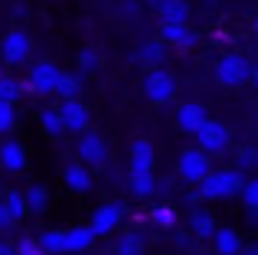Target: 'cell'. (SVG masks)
<instances>
[{
  "mask_svg": "<svg viewBox=\"0 0 258 255\" xmlns=\"http://www.w3.org/2000/svg\"><path fill=\"white\" fill-rule=\"evenodd\" d=\"M242 186H245V173L239 167L213 170L200 183V197L203 200H235V197H242Z\"/></svg>",
  "mask_w": 258,
  "mask_h": 255,
  "instance_id": "1",
  "label": "cell"
},
{
  "mask_svg": "<svg viewBox=\"0 0 258 255\" xmlns=\"http://www.w3.org/2000/svg\"><path fill=\"white\" fill-rule=\"evenodd\" d=\"M209 173H213V157H209L203 147H189V151H183L180 160H176V177H180L183 183L200 186Z\"/></svg>",
  "mask_w": 258,
  "mask_h": 255,
  "instance_id": "2",
  "label": "cell"
},
{
  "mask_svg": "<svg viewBox=\"0 0 258 255\" xmlns=\"http://www.w3.org/2000/svg\"><path fill=\"white\" fill-rule=\"evenodd\" d=\"M59 76H62V69H59L56 62H49V59H43V62H36V66L30 69V76H26L23 89H30L33 95H39V98H46V95H56Z\"/></svg>",
  "mask_w": 258,
  "mask_h": 255,
  "instance_id": "3",
  "label": "cell"
},
{
  "mask_svg": "<svg viewBox=\"0 0 258 255\" xmlns=\"http://www.w3.org/2000/svg\"><path fill=\"white\" fill-rule=\"evenodd\" d=\"M141 89H144L147 102H154V105H167V102H170V98L176 95V82H173V76H170L167 69H160V66H154V69L144 76Z\"/></svg>",
  "mask_w": 258,
  "mask_h": 255,
  "instance_id": "4",
  "label": "cell"
},
{
  "mask_svg": "<svg viewBox=\"0 0 258 255\" xmlns=\"http://www.w3.org/2000/svg\"><path fill=\"white\" fill-rule=\"evenodd\" d=\"M252 66L245 56H239V52H226V56L216 62V82L222 85H242L252 79Z\"/></svg>",
  "mask_w": 258,
  "mask_h": 255,
  "instance_id": "5",
  "label": "cell"
},
{
  "mask_svg": "<svg viewBox=\"0 0 258 255\" xmlns=\"http://www.w3.org/2000/svg\"><path fill=\"white\" fill-rule=\"evenodd\" d=\"M196 144H200L209 157H219V154H226V147H229V128L222 121H213V118H209V121L196 131Z\"/></svg>",
  "mask_w": 258,
  "mask_h": 255,
  "instance_id": "6",
  "label": "cell"
},
{
  "mask_svg": "<svg viewBox=\"0 0 258 255\" xmlns=\"http://www.w3.org/2000/svg\"><path fill=\"white\" fill-rule=\"evenodd\" d=\"M76 154H79L82 164L98 167V164L108 160V141L101 138V134H95V131H82L79 134V144H76Z\"/></svg>",
  "mask_w": 258,
  "mask_h": 255,
  "instance_id": "7",
  "label": "cell"
},
{
  "mask_svg": "<svg viewBox=\"0 0 258 255\" xmlns=\"http://www.w3.org/2000/svg\"><path fill=\"white\" fill-rule=\"evenodd\" d=\"M30 49H33V39H30V33H23V30L7 33L4 43H0V56H4L7 66L26 62V59H30Z\"/></svg>",
  "mask_w": 258,
  "mask_h": 255,
  "instance_id": "8",
  "label": "cell"
},
{
  "mask_svg": "<svg viewBox=\"0 0 258 255\" xmlns=\"http://www.w3.org/2000/svg\"><path fill=\"white\" fill-rule=\"evenodd\" d=\"M26 164H30L26 147L17 138H4V144H0V170L4 173H23Z\"/></svg>",
  "mask_w": 258,
  "mask_h": 255,
  "instance_id": "9",
  "label": "cell"
},
{
  "mask_svg": "<svg viewBox=\"0 0 258 255\" xmlns=\"http://www.w3.org/2000/svg\"><path fill=\"white\" fill-rule=\"evenodd\" d=\"M121 219H124V206L121 203H105V206H98V210L92 213V232L95 236H108V232H114L121 226Z\"/></svg>",
  "mask_w": 258,
  "mask_h": 255,
  "instance_id": "10",
  "label": "cell"
},
{
  "mask_svg": "<svg viewBox=\"0 0 258 255\" xmlns=\"http://www.w3.org/2000/svg\"><path fill=\"white\" fill-rule=\"evenodd\" d=\"M59 111H62L66 131H72V134H82V131H88V124H92V111H88V105H82L79 98H66V102L59 105Z\"/></svg>",
  "mask_w": 258,
  "mask_h": 255,
  "instance_id": "11",
  "label": "cell"
},
{
  "mask_svg": "<svg viewBox=\"0 0 258 255\" xmlns=\"http://www.w3.org/2000/svg\"><path fill=\"white\" fill-rule=\"evenodd\" d=\"M206 121H209V111H206V105H200V102H186V105L176 108V128H180L183 134H196Z\"/></svg>",
  "mask_w": 258,
  "mask_h": 255,
  "instance_id": "12",
  "label": "cell"
},
{
  "mask_svg": "<svg viewBox=\"0 0 258 255\" xmlns=\"http://www.w3.org/2000/svg\"><path fill=\"white\" fill-rule=\"evenodd\" d=\"M62 183L69 186L72 193H88L92 190V170L82 160H72V164L62 167Z\"/></svg>",
  "mask_w": 258,
  "mask_h": 255,
  "instance_id": "13",
  "label": "cell"
},
{
  "mask_svg": "<svg viewBox=\"0 0 258 255\" xmlns=\"http://www.w3.org/2000/svg\"><path fill=\"white\" fill-rule=\"evenodd\" d=\"M160 39L167 46H173V49H189V46H196L200 36L186 23H160Z\"/></svg>",
  "mask_w": 258,
  "mask_h": 255,
  "instance_id": "14",
  "label": "cell"
},
{
  "mask_svg": "<svg viewBox=\"0 0 258 255\" xmlns=\"http://www.w3.org/2000/svg\"><path fill=\"white\" fill-rule=\"evenodd\" d=\"M95 242V232L92 226H69L66 229V255H79V252H88Z\"/></svg>",
  "mask_w": 258,
  "mask_h": 255,
  "instance_id": "15",
  "label": "cell"
},
{
  "mask_svg": "<svg viewBox=\"0 0 258 255\" xmlns=\"http://www.w3.org/2000/svg\"><path fill=\"white\" fill-rule=\"evenodd\" d=\"M242 236H239V229H229V226H222V229H216V236H213V249L216 255H242Z\"/></svg>",
  "mask_w": 258,
  "mask_h": 255,
  "instance_id": "16",
  "label": "cell"
},
{
  "mask_svg": "<svg viewBox=\"0 0 258 255\" xmlns=\"http://www.w3.org/2000/svg\"><path fill=\"white\" fill-rule=\"evenodd\" d=\"M127 183H131V193L138 200H151L157 193V180H154V170H131L127 173Z\"/></svg>",
  "mask_w": 258,
  "mask_h": 255,
  "instance_id": "17",
  "label": "cell"
},
{
  "mask_svg": "<svg viewBox=\"0 0 258 255\" xmlns=\"http://www.w3.org/2000/svg\"><path fill=\"white\" fill-rule=\"evenodd\" d=\"M157 13H160V23H186L189 4L186 0H160Z\"/></svg>",
  "mask_w": 258,
  "mask_h": 255,
  "instance_id": "18",
  "label": "cell"
},
{
  "mask_svg": "<svg viewBox=\"0 0 258 255\" xmlns=\"http://www.w3.org/2000/svg\"><path fill=\"white\" fill-rule=\"evenodd\" d=\"M131 170H154V144L138 138L131 144Z\"/></svg>",
  "mask_w": 258,
  "mask_h": 255,
  "instance_id": "19",
  "label": "cell"
},
{
  "mask_svg": "<svg viewBox=\"0 0 258 255\" xmlns=\"http://www.w3.org/2000/svg\"><path fill=\"white\" fill-rule=\"evenodd\" d=\"M186 223H189V229H193L200 239H213L216 229H219V226H216V219H213V213H206V210H193Z\"/></svg>",
  "mask_w": 258,
  "mask_h": 255,
  "instance_id": "20",
  "label": "cell"
},
{
  "mask_svg": "<svg viewBox=\"0 0 258 255\" xmlns=\"http://www.w3.org/2000/svg\"><path fill=\"white\" fill-rule=\"evenodd\" d=\"M164 56H167V43L164 39H151V43H144L138 49V62H144V66H160Z\"/></svg>",
  "mask_w": 258,
  "mask_h": 255,
  "instance_id": "21",
  "label": "cell"
},
{
  "mask_svg": "<svg viewBox=\"0 0 258 255\" xmlns=\"http://www.w3.org/2000/svg\"><path fill=\"white\" fill-rule=\"evenodd\" d=\"M39 128H43L49 138H59V134H66L62 111H59V108H43V111H39Z\"/></svg>",
  "mask_w": 258,
  "mask_h": 255,
  "instance_id": "22",
  "label": "cell"
},
{
  "mask_svg": "<svg viewBox=\"0 0 258 255\" xmlns=\"http://www.w3.org/2000/svg\"><path fill=\"white\" fill-rule=\"evenodd\" d=\"M26 206H30V216L46 213V206H49V190H46L43 183H33L30 190H26Z\"/></svg>",
  "mask_w": 258,
  "mask_h": 255,
  "instance_id": "23",
  "label": "cell"
},
{
  "mask_svg": "<svg viewBox=\"0 0 258 255\" xmlns=\"http://www.w3.org/2000/svg\"><path fill=\"white\" fill-rule=\"evenodd\" d=\"M79 92H82V76L62 72V76H59V85H56V95L66 102V98H79Z\"/></svg>",
  "mask_w": 258,
  "mask_h": 255,
  "instance_id": "24",
  "label": "cell"
},
{
  "mask_svg": "<svg viewBox=\"0 0 258 255\" xmlns=\"http://www.w3.org/2000/svg\"><path fill=\"white\" fill-rule=\"evenodd\" d=\"M4 206H7V213H10L17 223L30 216V206H26V193H17V190L4 193Z\"/></svg>",
  "mask_w": 258,
  "mask_h": 255,
  "instance_id": "25",
  "label": "cell"
},
{
  "mask_svg": "<svg viewBox=\"0 0 258 255\" xmlns=\"http://www.w3.org/2000/svg\"><path fill=\"white\" fill-rule=\"evenodd\" d=\"M39 245L49 255H66V229H46L39 236Z\"/></svg>",
  "mask_w": 258,
  "mask_h": 255,
  "instance_id": "26",
  "label": "cell"
},
{
  "mask_svg": "<svg viewBox=\"0 0 258 255\" xmlns=\"http://www.w3.org/2000/svg\"><path fill=\"white\" fill-rule=\"evenodd\" d=\"M114 255H144V239L134 236V232H124L114 242Z\"/></svg>",
  "mask_w": 258,
  "mask_h": 255,
  "instance_id": "27",
  "label": "cell"
},
{
  "mask_svg": "<svg viewBox=\"0 0 258 255\" xmlns=\"http://www.w3.org/2000/svg\"><path fill=\"white\" fill-rule=\"evenodd\" d=\"M13 128H17V102H4L0 98V138H7Z\"/></svg>",
  "mask_w": 258,
  "mask_h": 255,
  "instance_id": "28",
  "label": "cell"
},
{
  "mask_svg": "<svg viewBox=\"0 0 258 255\" xmlns=\"http://www.w3.org/2000/svg\"><path fill=\"white\" fill-rule=\"evenodd\" d=\"M20 95H23V85L10 76H0V98H4V102H17Z\"/></svg>",
  "mask_w": 258,
  "mask_h": 255,
  "instance_id": "29",
  "label": "cell"
},
{
  "mask_svg": "<svg viewBox=\"0 0 258 255\" xmlns=\"http://www.w3.org/2000/svg\"><path fill=\"white\" fill-rule=\"evenodd\" d=\"M242 203H245V210H258V173H255V177H245Z\"/></svg>",
  "mask_w": 258,
  "mask_h": 255,
  "instance_id": "30",
  "label": "cell"
},
{
  "mask_svg": "<svg viewBox=\"0 0 258 255\" xmlns=\"http://www.w3.org/2000/svg\"><path fill=\"white\" fill-rule=\"evenodd\" d=\"M151 219H154V226H160V229H173L176 226V213L170 206H157V210L151 213Z\"/></svg>",
  "mask_w": 258,
  "mask_h": 255,
  "instance_id": "31",
  "label": "cell"
},
{
  "mask_svg": "<svg viewBox=\"0 0 258 255\" xmlns=\"http://www.w3.org/2000/svg\"><path fill=\"white\" fill-rule=\"evenodd\" d=\"M76 62H79V69H82V72H92V69H98V52H95V49H82Z\"/></svg>",
  "mask_w": 258,
  "mask_h": 255,
  "instance_id": "32",
  "label": "cell"
},
{
  "mask_svg": "<svg viewBox=\"0 0 258 255\" xmlns=\"http://www.w3.org/2000/svg\"><path fill=\"white\" fill-rule=\"evenodd\" d=\"M17 255H46V249L39 245V239H23L17 245Z\"/></svg>",
  "mask_w": 258,
  "mask_h": 255,
  "instance_id": "33",
  "label": "cell"
},
{
  "mask_svg": "<svg viewBox=\"0 0 258 255\" xmlns=\"http://www.w3.org/2000/svg\"><path fill=\"white\" fill-rule=\"evenodd\" d=\"M17 226V219L7 213V206H4V200H0V232H7V229H13Z\"/></svg>",
  "mask_w": 258,
  "mask_h": 255,
  "instance_id": "34",
  "label": "cell"
},
{
  "mask_svg": "<svg viewBox=\"0 0 258 255\" xmlns=\"http://www.w3.org/2000/svg\"><path fill=\"white\" fill-rule=\"evenodd\" d=\"M0 255H17V245H10V242H0Z\"/></svg>",
  "mask_w": 258,
  "mask_h": 255,
  "instance_id": "35",
  "label": "cell"
},
{
  "mask_svg": "<svg viewBox=\"0 0 258 255\" xmlns=\"http://www.w3.org/2000/svg\"><path fill=\"white\" fill-rule=\"evenodd\" d=\"M242 255H258V242H252V245H242Z\"/></svg>",
  "mask_w": 258,
  "mask_h": 255,
  "instance_id": "36",
  "label": "cell"
},
{
  "mask_svg": "<svg viewBox=\"0 0 258 255\" xmlns=\"http://www.w3.org/2000/svg\"><path fill=\"white\" fill-rule=\"evenodd\" d=\"M248 82H252V85H255V92H258V62L252 66V79H248Z\"/></svg>",
  "mask_w": 258,
  "mask_h": 255,
  "instance_id": "37",
  "label": "cell"
},
{
  "mask_svg": "<svg viewBox=\"0 0 258 255\" xmlns=\"http://www.w3.org/2000/svg\"><path fill=\"white\" fill-rule=\"evenodd\" d=\"M252 167L258 170V151H252Z\"/></svg>",
  "mask_w": 258,
  "mask_h": 255,
  "instance_id": "38",
  "label": "cell"
},
{
  "mask_svg": "<svg viewBox=\"0 0 258 255\" xmlns=\"http://www.w3.org/2000/svg\"><path fill=\"white\" fill-rule=\"evenodd\" d=\"M255 36H258V20H255Z\"/></svg>",
  "mask_w": 258,
  "mask_h": 255,
  "instance_id": "39",
  "label": "cell"
},
{
  "mask_svg": "<svg viewBox=\"0 0 258 255\" xmlns=\"http://www.w3.org/2000/svg\"><path fill=\"white\" fill-rule=\"evenodd\" d=\"M151 4H154V7H157V4H160V0H151Z\"/></svg>",
  "mask_w": 258,
  "mask_h": 255,
  "instance_id": "40",
  "label": "cell"
},
{
  "mask_svg": "<svg viewBox=\"0 0 258 255\" xmlns=\"http://www.w3.org/2000/svg\"><path fill=\"white\" fill-rule=\"evenodd\" d=\"M0 76H4V72H0Z\"/></svg>",
  "mask_w": 258,
  "mask_h": 255,
  "instance_id": "41",
  "label": "cell"
}]
</instances>
